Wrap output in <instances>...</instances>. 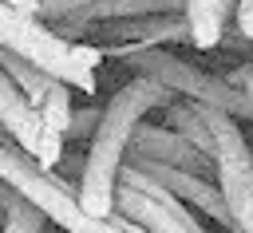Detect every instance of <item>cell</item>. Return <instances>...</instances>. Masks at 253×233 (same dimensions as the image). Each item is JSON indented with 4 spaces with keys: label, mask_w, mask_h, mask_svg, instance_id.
<instances>
[{
    "label": "cell",
    "mask_w": 253,
    "mask_h": 233,
    "mask_svg": "<svg viewBox=\"0 0 253 233\" xmlns=\"http://www.w3.org/2000/svg\"><path fill=\"white\" fill-rule=\"evenodd\" d=\"M186 0H91L83 8H75L71 16L55 20L63 39H75L83 28L91 24H107V20H138V16H174L182 12Z\"/></svg>",
    "instance_id": "7"
},
{
    "label": "cell",
    "mask_w": 253,
    "mask_h": 233,
    "mask_svg": "<svg viewBox=\"0 0 253 233\" xmlns=\"http://www.w3.org/2000/svg\"><path fill=\"white\" fill-rule=\"evenodd\" d=\"M119 59H123L134 75H146V79L162 83L166 91L186 95L190 103H202V107L225 111V115H233V118H253L249 99H245L241 87H233V83H225V79H217V75L198 71L194 63L178 59V55L166 51V47H138V51H123Z\"/></svg>",
    "instance_id": "4"
},
{
    "label": "cell",
    "mask_w": 253,
    "mask_h": 233,
    "mask_svg": "<svg viewBox=\"0 0 253 233\" xmlns=\"http://www.w3.org/2000/svg\"><path fill=\"white\" fill-rule=\"evenodd\" d=\"M0 67L12 75V83L20 87V95H24V99L40 111V103H43V95H47V87H51L55 79H51V75H43L40 67H32L28 59H20V55L4 51V47H0Z\"/></svg>",
    "instance_id": "11"
},
{
    "label": "cell",
    "mask_w": 253,
    "mask_h": 233,
    "mask_svg": "<svg viewBox=\"0 0 253 233\" xmlns=\"http://www.w3.org/2000/svg\"><path fill=\"white\" fill-rule=\"evenodd\" d=\"M174 103V91H166L162 83L146 79V75H134L130 83H123L111 103L103 107L99 115V126L91 134V146L83 154V170H79V205L95 217H111L115 213V186H119V166L126 158V142H130V130L158 107H170Z\"/></svg>",
    "instance_id": "1"
},
{
    "label": "cell",
    "mask_w": 253,
    "mask_h": 233,
    "mask_svg": "<svg viewBox=\"0 0 253 233\" xmlns=\"http://www.w3.org/2000/svg\"><path fill=\"white\" fill-rule=\"evenodd\" d=\"M0 4H8V8L28 12V16H36V20H40V4H36V0H0Z\"/></svg>",
    "instance_id": "18"
},
{
    "label": "cell",
    "mask_w": 253,
    "mask_h": 233,
    "mask_svg": "<svg viewBox=\"0 0 253 233\" xmlns=\"http://www.w3.org/2000/svg\"><path fill=\"white\" fill-rule=\"evenodd\" d=\"M229 12H233V0H186V4H182V16H186L190 43H194L198 51L217 47L221 36H225Z\"/></svg>",
    "instance_id": "9"
},
{
    "label": "cell",
    "mask_w": 253,
    "mask_h": 233,
    "mask_svg": "<svg viewBox=\"0 0 253 233\" xmlns=\"http://www.w3.org/2000/svg\"><path fill=\"white\" fill-rule=\"evenodd\" d=\"M123 162H154V166L186 170V174H198V178H210V170H213V158L202 154L198 146H190L178 130H170V126H146V122H138L130 130Z\"/></svg>",
    "instance_id": "5"
},
{
    "label": "cell",
    "mask_w": 253,
    "mask_h": 233,
    "mask_svg": "<svg viewBox=\"0 0 253 233\" xmlns=\"http://www.w3.org/2000/svg\"><path fill=\"white\" fill-rule=\"evenodd\" d=\"M0 130L28 154L36 158L40 142H43V122H40V111L20 95V87L12 83V75L0 67Z\"/></svg>",
    "instance_id": "8"
},
{
    "label": "cell",
    "mask_w": 253,
    "mask_h": 233,
    "mask_svg": "<svg viewBox=\"0 0 253 233\" xmlns=\"http://www.w3.org/2000/svg\"><path fill=\"white\" fill-rule=\"evenodd\" d=\"M233 225H237V233H253V197L237 209V217H233Z\"/></svg>",
    "instance_id": "17"
},
{
    "label": "cell",
    "mask_w": 253,
    "mask_h": 233,
    "mask_svg": "<svg viewBox=\"0 0 253 233\" xmlns=\"http://www.w3.org/2000/svg\"><path fill=\"white\" fill-rule=\"evenodd\" d=\"M0 182H8L28 205L43 213V221L59 225L63 233H123L115 217L87 213L79 205V194L51 170L36 166V158H28L12 138H0Z\"/></svg>",
    "instance_id": "3"
},
{
    "label": "cell",
    "mask_w": 253,
    "mask_h": 233,
    "mask_svg": "<svg viewBox=\"0 0 253 233\" xmlns=\"http://www.w3.org/2000/svg\"><path fill=\"white\" fill-rule=\"evenodd\" d=\"M40 4V20H63V16H71L75 8H83V4H91V0H36Z\"/></svg>",
    "instance_id": "15"
},
{
    "label": "cell",
    "mask_w": 253,
    "mask_h": 233,
    "mask_svg": "<svg viewBox=\"0 0 253 233\" xmlns=\"http://www.w3.org/2000/svg\"><path fill=\"white\" fill-rule=\"evenodd\" d=\"M170 111V130H178L190 146H198L202 154H210L213 158V130H210V122H206V115H202V103H170L166 107Z\"/></svg>",
    "instance_id": "10"
},
{
    "label": "cell",
    "mask_w": 253,
    "mask_h": 233,
    "mask_svg": "<svg viewBox=\"0 0 253 233\" xmlns=\"http://www.w3.org/2000/svg\"><path fill=\"white\" fill-rule=\"evenodd\" d=\"M130 166H138L146 178H154L162 190H170L182 205H194V209H202L210 221H221L229 233H237V229H233V217H229V209H225L221 190H217V182H213V178H198V174L170 170V166H154V162H130Z\"/></svg>",
    "instance_id": "6"
},
{
    "label": "cell",
    "mask_w": 253,
    "mask_h": 233,
    "mask_svg": "<svg viewBox=\"0 0 253 233\" xmlns=\"http://www.w3.org/2000/svg\"><path fill=\"white\" fill-rule=\"evenodd\" d=\"M99 115H103V111H95V107H87V111H71V126H67L63 138H91L95 126H99Z\"/></svg>",
    "instance_id": "14"
},
{
    "label": "cell",
    "mask_w": 253,
    "mask_h": 233,
    "mask_svg": "<svg viewBox=\"0 0 253 233\" xmlns=\"http://www.w3.org/2000/svg\"><path fill=\"white\" fill-rule=\"evenodd\" d=\"M71 87L67 83H51L47 87V95H43V103H40V122H43V130H51V134H67V126H71Z\"/></svg>",
    "instance_id": "13"
},
{
    "label": "cell",
    "mask_w": 253,
    "mask_h": 233,
    "mask_svg": "<svg viewBox=\"0 0 253 233\" xmlns=\"http://www.w3.org/2000/svg\"><path fill=\"white\" fill-rule=\"evenodd\" d=\"M0 47L12 51V55H20V59H28L43 75L67 83L71 91L95 95V87H99V79H95V67L103 63L99 43L63 39L43 20H36L28 12H16L8 4H0Z\"/></svg>",
    "instance_id": "2"
},
{
    "label": "cell",
    "mask_w": 253,
    "mask_h": 233,
    "mask_svg": "<svg viewBox=\"0 0 253 233\" xmlns=\"http://www.w3.org/2000/svg\"><path fill=\"white\" fill-rule=\"evenodd\" d=\"M0 209H4V233H43V213L28 205L8 182H0Z\"/></svg>",
    "instance_id": "12"
},
{
    "label": "cell",
    "mask_w": 253,
    "mask_h": 233,
    "mask_svg": "<svg viewBox=\"0 0 253 233\" xmlns=\"http://www.w3.org/2000/svg\"><path fill=\"white\" fill-rule=\"evenodd\" d=\"M233 20L245 43H253V0H233Z\"/></svg>",
    "instance_id": "16"
}]
</instances>
